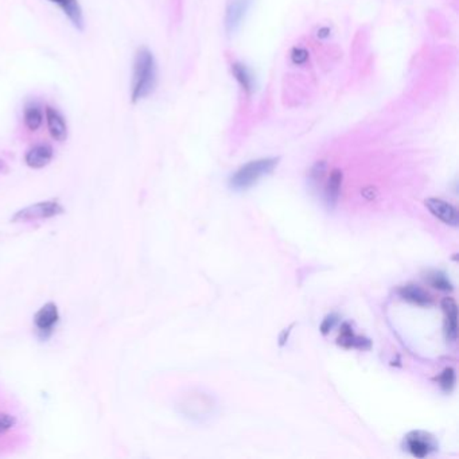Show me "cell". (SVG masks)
Returning <instances> with one entry per match:
<instances>
[{
    "label": "cell",
    "instance_id": "3",
    "mask_svg": "<svg viewBox=\"0 0 459 459\" xmlns=\"http://www.w3.org/2000/svg\"><path fill=\"white\" fill-rule=\"evenodd\" d=\"M64 206L57 201H44L34 205H30L27 208H23L19 212H17L12 217L14 222H22V221H33V219H46L57 217L62 215Z\"/></svg>",
    "mask_w": 459,
    "mask_h": 459
},
{
    "label": "cell",
    "instance_id": "20",
    "mask_svg": "<svg viewBox=\"0 0 459 459\" xmlns=\"http://www.w3.org/2000/svg\"><path fill=\"white\" fill-rule=\"evenodd\" d=\"M337 322H338V317H337L335 314L328 315V317L324 319L322 325H321V331H322L324 334H328V331L333 330L334 326L337 325Z\"/></svg>",
    "mask_w": 459,
    "mask_h": 459
},
{
    "label": "cell",
    "instance_id": "15",
    "mask_svg": "<svg viewBox=\"0 0 459 459\" xmlns=\"http://www.w3.org/2000/svg\"><path fill=\"white\" fill-rule=\"evenodd\" d=\"M23 122L30 131H38L44 124V110L40 104L30 103L23 110Z\"/></svg>",
    "mask_w": 459,
    "mask_h": 459
},
{
    "label": "cell",
    "instance_id": "16",
    "mask_svg": "<svg viewBox=\"0 0 459 459\" xmlns=\"http://www.w3.org/2000/svg\"><path fill=\"white\" fill-rule=\"evenodd\" d=\"M232 73H233L235 78L237 80V83L240 84L241 87L247 93H251L253 90V85H255L253 76L248 70L247 66L242 65L240 62H235V64H232Z\"/></svg>",
    "mask_w": 459,
    "mask_h": 459
},
{
    "label": "cell",
    "instance_id": "6",
    "mask_svg": "<svg viewBox=\"0 0 459 459\" xmlns=\"http://www.w3.org/2000/svg\"><path fill=\"white\" fill-rule=\"evenodd\" d=\"M426 206L437 219L443 221L444 224L451 226H458V212L451 203H447L446 201L439 198H428L426 199Z\"/></svg>",
    "mask_w": 459,
    "mask_h": 459
},
{
    "label": "cell",
    "instance_id": "13",
    "mask_svg": "<svg viewBox=\"0 0 459 459\" xmlns=\"http://www.w3.org/2000/svg\"><path fill=\"white\" fill-rule=\"evenodd\" d=\"M341 185H342V173L340 170H333L325 187V199L328 209L335 208L341 193Z\"/></svg>",
    "mask_w": 459,
    "mask_h": 459
},
{
    "label": "cell",
    "instance_id": "5",
    "mask_svg": "<svg viewBox=\"0 0 459 459\" xmlns=\"http://www.w3.org/2000/svg\"><path fill=\"white\" fill-rule=\"evenodd\" d=\"M252 0H231L225 11V28L229 34L239 30L241 22L251 7Z\"/></svg>",
    "mask_w": 459,
    "mask_h": 459
},
{
    "label": "cell",
    "instance_id": "21",
    "mask_svg": "<svg viewBox=\"0 0 459 459\" xmlns=\"http://www.w3.org/2000/svg\"><path fill=\"white\" fill-rule=\"evenodd\" d=\"M7 169H8V167H7L6 162L0 159V173H4V172H7Z\"/></svg>",
    "mask_w": 459,
    "mask_h": 459
},
{
    "label": "cell",
    "instance_id": "18",
    "mask_svg": "<svg viewBox=\"0 0 459 459\" xmlns=\"http://www.w3.org/2000/svg\"><path fill=\"white\" fill-rule=\"evenodd\" d=\"M437 381H439L440 388L444 392H451L453 388H454V383H456V373H454V369H451V368L444 369L443 373L439 376Z\"/></svg>",
    "mask_w": 459,
    "mask_h": 459
},
{
    "label": "cell",
    "instance_id": "12",
    "mask_svg": "<svg viewBox=\"0 0 459 459\" xmlns=\"http://www.w3.org/2000/svg\"><path fill=\"white\" fill-rule=\"evenodd\" d=\"M338 344L342 345L344 348H356V349L362 350L371 348V341L367 338H362V337H357L353 333L349 324H344V326L341 328Z\"/></svg>",
    "mask_w": 459,
    "mask_h": 459
},
{
    "label": "cell",
    "instance_id": "10",
    "mask_svg": "<svg viewBox=\"0 0 459 459\" xmlns=\"http://www.w3.org/2000/svg\"><path fill=\"white\" fill-rule=\"evenodd\" d=\"M58 319H60L58 307L50 302L40 308V311L35 314L34 322L41 333H49L57 325Z\"/></svg>",
    "mask_w": 459,
    "mask_h": 459
},
{
    "label": "cell",
    "instance_id": "4",
    "mask_svg": "<svg viewBox=\"0 0 459 459\" xmlns=\"http://www.w3.org/2000/svg\"><path fill=\"white\" fill-rule=\"evenodd\" d=\"M404 450L416 458H426L437 451V440L424 431H412L404 437Z\"/></svg>",
    "mask_w": 459,
    "mask_h": 459
},
{
    "label": "cell",
    "instance_id": "17",
    "mask_svg": "<svg viewBox=\"0 0 459 459\" xmlns=\"http://www.w3.org/2000/svg\"><path fill=\"white\" fill-rule=\"evenodd\" d=\"M427 281L434 288L440 290V291H451L453 290V285L446 278V275L442 274V272H434V274L428 275Z\"/></svg>",
    "mask_w": 459,
    "mask_h": 459
},
{
    "label": "cell",
    "instance_id": "11",
    "mask_svg": "<svg viewBox=\"0 0 459 459\" xmlns=\"http://www.w3.org/2000/svg\"><path fill=\"white\" fill-rule=\"evenodd\" d=\"M442 308L446 314V325H444V331H446V337L447 341L454 342L457 340L458 335V328H457V303L454 302V299L451 298H446L442 302Z\"/></svg>",
    "mask_w": 459,
    "mask_h": 459
},
{
    "label": "cell",
    "instance_id": "7",
    "mask_svg": "<svg viewBox=\"0 0 459 459\" xmlns=\"http://www.w3.org/2000/svg\"><path fill=\"white\" fill-rule=\"evenodd\" d=\"M51 4H56L66 18L73 24L74 28L78 31L85 30V18H84V11L78 0H47Z\"/></svg>",
    "mask_w": 459,
    "mask_h": 459
},
{
    "label": "cell",
    "instance_id": "8",
    "mask_svg": "<svg viewBox=\"0 0 459 459\" xmlns=\"http://www.w3.org/2000/svg\"><path fill=\"white\" fill-rule=\"evenodd\" d=\"M44 119L50 136L57 142H65L67 139V124L62 113L53 107H46Z\"/></svg>",
    "mask_w": 459,
    "mask_h": 459
},
{
    "label": "cell",
    "instance_id": "2",
    "mask_svg": "<svg viewBox=\"0 0 459 459\" xmlns=\"http://www.w3.org/2000/svg\"><path fill=\"white\" fill-rule=\"evenodd\" d=\"M279 163V158H262L258 160H252L231 176L229 185L235 190H247L252 187L260 178L271 174Z\"/></svg>",
    "mask_w": 459,
    "mask_h": 459
},
{
    "label": "cell",
    "instance_id": "1",
    "mask_svg": "<svg viewBox=\"0 0 459 459\" xmlns=\"http://www.w3.org/2000/svg\"><path fill=\"white\" fill-rule=\"evenodd\" d=\"M156 87V62L153 54L147 49L137 50L133 62L131 83V101H137L149 97Z\"/></svg>",
    "mask_w": 459,
    "mask_h": 459
},
{
    "label": "cell",
    "instance_id": "14",
    "mask_svg": "<svg viewBox=\"0 0 459 459\" xmlns=\"http://www.w3.org/2000/svg\"><path fill=\"white\" fill-rule=\"evenodd\" d=\"M399 295L411 303H415L419 306H427L431 303V297L419 285H408L401 287L399 290Z\"/></svg>",
    "mask_w": 459,
    "mask_h": 459
},
{
    "label": "cell",
    "instance_id": "9",
    "mask_svg": "<svg viewBox=\"0 0 459 459\" xmlns=\"http://www.w3.org/2000/svg\"><path fill=\"white\" fill-rule=\"evenodd\" d=\"M53 156H54L53 147L47 143H41L31 147L26 153L24 162L31 169H44L53 160Z\"/></svg>",
    "mask_w": 459,
    "mask_h": 459
},
{
    "label": "cell",
    "instance_id": "19",
    "mask_svg": "<svg viewBox=\"0 0 459 459\" xmlns=\"http://www.w3.org/2000/svg\"><path fill=\"white\" fill-rule=\"evenodd\" d=\"M15 423L17 420L14 416L10 414H0V435L11 430L15 426Z\"/></svg>",
    "mask_w": 459,
    "mask_h": 459
}]
</instances>
